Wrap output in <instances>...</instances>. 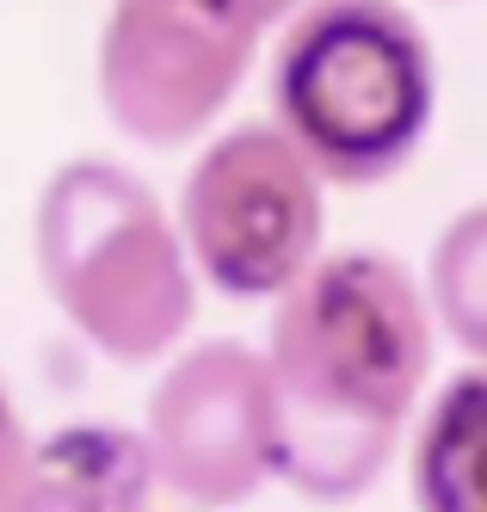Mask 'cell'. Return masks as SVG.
<instances>
[{
	"mask_svg": "<svg viewBox=\"0 0 487 512\" xmlns=\"http://www.w3.org/2000/svg\"><path fill=\"white\" fill-rule=\"evenodd\" d=\"M266 44L235 0H111L93 44V93L136 149H192L216 130Z\"/></svg>",
	"mask_w": 487,
	"mask_h": 512,
	"instance_id": "obj_5",
	"label": "cell"
},
{
	"mask_svg": "<svg viewBox=\"0 0 487 512\" xmlns=\"http://www.w3.org/2000/svg\"><path fill=\"white\" fill-rule=\"evenodd\" d=\"M173 223L204 290L278 303L327 260V179L272 118H247L192 155Z\"/></svg>",
	"mask_w": 487,
	"mask_h": 512,
	"instance_id": "obj_4",
	"label": "cell"
},
{
	"mask_svg": "<svg viewBox=\"0 0 487 512\" xmlns=\"http://www.w3.org/2000/svg\"><path fill=\"white\" fill-rule=\"evenodd\" d=\"M31 451L37 438L19 414V401L0 377V512H25V494H31Z\"/></svg>",
	"mask_w": 487,
	"mask_h": 512,
	"instance_id": "obj_10",
	"label": "cell"
},
{
	"mask_svg": "<svg viewBox=\"0 0 487 512\" xmlns=\"http://www.w3.org/2000/svg\"><path fill=\"white\" fill-rule=\"evenodd\" d=\"M272 124L327 186L414 167L438 118V56L401 0H309L272 44Z\"/></svg>",
	"mask_w": 487,
	"mask_h": 512,
	"instance_id": "obj_3",
	"label": "cell"
},
{
	"mask_svg": "<svg viewBox=\"0 0 487 512\" xmlns=\"http://www.w3.org/2000/svg\"><path fill=\"white\" fill-rule=\"evenodd\" d=\"M259 352L278 389V482L315 506H346L414 438L438 321L414 266L383 247H346L272 303Z\"/></svg>",
	"mask_w": 487,
	"mask_h": 512,
	"instance_id": "obj_1",
	"label": "cell"
},
{
	"mask_svg": "<svg viewBox=\"0 0 487 512\" xmlns=\"http://www.w3.org/2000/svg\"><path fill=\"white\" fill-rule=\"evenodd\" d=\"M155 457L142 426L74 420L37 438L25 512H148L155 506Z\"/></svg>",
	"mask_w": 487,
	"mask_h": 512,
	"instance_id": "obj_7",
	"label": "cell"
},
{
	"mask_svg": "<svg viewBox=\"0 0 487 512\" xmlns=\"http://www.w3.org/2000/svg\"><path fill=\"white\" fill-rule=\"evenodd\" d=\"M420 284L438 321V340L487 364V204H463L432 235Z\"/></svg>",
	"mask_w": 487,
	"mask_h": 512,
	"instance_id": "obj_9",
	"label": "cell"
},
{
	"mask_svg": "<svg viewBox=\"0 0 487 512\" xmlns=\"http://www.w3.org/2000/svg\"><path fill=\"white\" fill-rule=\"evenodd\" d=\"M235 7H241V13H247V19H253L259 31H284V25H290L296 13L309 7V0H235Z\"/></svg>",
	"mask_w": 487,
	"mask_h": 512,
	"instance_id": "obj_11",
	"label": "cell"
},
{
	"mask_svg": "<svg viewBox=\"0 0 487 512\" xmlns=\"http://www.w3.org/2000/svg\"><path fill=\"white\" fill-rule=\"evenodd\" d=\"M142 438L161 488L192 512L247 506L278 482V389L247 340L179 346L142 401Z\"/></svg>",
	"mask_w": 487,
	"mask_h": 512,
	"instance_id": "obj_6",
	"label": "cell"
},
{
	"mask_svg": "<svg viewBox=\"0 0 487 512\" xmlns=\"http://www.w3.org/2000/svg\"><path fill=\"white\" fill-rule=\"evenodd\" d=\"M438 7H463V0H438Z\"/></svg>",
	"mask_w": 487,
	"mask_h": 512,
	"instance_id": "obj_12",
	"label": "cell"
},
{
	"mask_svg": "<svg viewBox=\"0 0 487 512\" xmlns=\"http://www.w3.org/2000/svg\"><path fill=\"white\" fill-rule=\"evenodd\" d=\"M31 266L56 315L124 371L173 358L198 321V272L173 204L111 155H68L37 186Z\"/></svg>",
	"mask_w": 487,
	"mask_h": 512,
	"instance_id": "obj_2",
	"label": "cell"
},
{
	"mask_svg": "<svg viewBox=\"0 0 487 512\" xmlns=\"http://www.w3.org/2000/svg\"><path fill=\"white\" fill-rule=\"evenodd\" d=\"M414 512H487V364H469L426 395L407 438Z\"/></svg>",
	"mask_w": 487,
	"mask_h": 512,
	"instance_id": "obj_8",
	"label": "cell"
}]
</instances>
